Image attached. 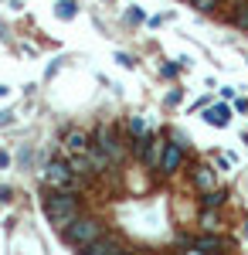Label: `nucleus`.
<instances>
[{
  "label": "nucleus",
  "instance_id": "3",
  "mask_svg": "<svg viewBox=\"0 0 248 255\" xmlns=\"http://www.w3.org/2000/svg\"><path fill=\"white\" fill-rule=\"evenodd\" d=\"M44 180H48L51 187H58V191H68L72 180H75V170H72V163H65V160H51L48 170H44Z\"/></svg>",
  "mask_w": 248,
  "mask_h": 255
},
{
  "label": "nucleus",
  "instance_id": "19",
  "mask_svg": "<svg viewBox=\"0 0 248 255\" xmlns=\"http://www.w3.org/2000/svg\"><path fill=\"white\" fill-rule=\"evenodd\" d=\"M14 123V113H0V126H10Z\"/></svg>",
  "mask_w": 248,
  "mask_h": 255
},
{
  "label": "nucleus",
  "instance_id": "17",
  "mask_svg": "<svg viewBox=\"0 0 248 255\" xmlns=\"http://www.w3.org/2000/svg\"><path fill=\"white\" fill-rule=\"evenodd\" d=\"M116 61H119V65H123V68H133L136 61L129 58V55H126V51H119V55H116Z\"/></svg>",
  "mask_w": 248,
  "mask_h": 255
},
{
  "label": "nucleus",
  "instance_id": "11",
  "mask_svg": "<svg viewBox=\"0 0 248 255\" xmlns=\"http://www.w3.org/2000/svg\"><path fill=\"white\" fill-rule=\"evenodd\" d=\"M191 249H194V252H218V249H221V238H218V235L191 238Z\"/></svg>",
  "mask_w": 248,
  "mask_h": 255
},
{
  "label": "nucleus",
  "instance_id": "2",
  "mask_svg": "<svg viewBox=\"0 0 248 255\" xmlns=\"http://www.w3.org/2000/svg\"><path fill=\"white\" fill-rule=\"evenodd\" d=\"M102 235V225H99L96 218H75L68 228H65V242L72 245V249H85L89 242H96Z\"/></svg>",
  "mask_w": 248,
  "mask_h": 255
},
{
  "label": "nucleus",
  "instance_id": "14",
  "mask_svg": "<svg viewBox=\"0 0 248 255\" xmlns=\"http://www.w3.org/2000/svg\"><path fill=\"white\" fill-rule=\"evenodd\" d=\"M194 7L201 14H211V10H218V0H194Z\"/></svg>",
  "mask_w": 248,
  "mask_h": 255
},
{
  "label": "nucleus",
  "instance_id": "16",
  "mask_svg": "<svg viewBox=\"0 0 248 255\" xmlns=\"http://www.w3.org/2000/svg\"><path fill=\"white\" fill-rule=\"evenodd\" d=\"M129 129H133L136 136H146V123L143 119H129Z\"/></svg>",
  "mask_w": 248,
  "mask_h": 255
},
{
  "label": "nucleus",
  "instance_id": "22",
  "mask_svg": "<svg viewBox=\"0 0 248 255\" xmlns=\"http://www.w3.org/2000/svg\"><path fill=\"white\" fill-rule=\"evenodd\" d=\"M7 92H10V89H7V85H0V99H3V96H7Z\"/></svg>",
  "mask_w": 248,
  "mask_h": 255
},
{
  "label": "nucleus",
  "instance_id": "6",
  "mask_svg": "<svg viewBox=\"0 0 248 255\" xmlns=\"http://www.w3.org/2000/svg\"><path fill=\"white\" fill-rule=\"evenodd\" d=\"M96 146L106 153V157H109V163H119V160H123V150H119V143H116V136L109 133V129H99Z\"/></svg>",
  "mask_w": 248,
  "mask_h": 255
},
{
  "label": "nucleus",
  "instance_id": "9",
  "mask_svg": "<svg viewBox=\"0 0 248 255\" xmlns=\"http://www.w3.org/2000/svg\"><path fill=\"white\" fill-rule=\"evenodd\" d=\"M191 180H194V187H197V191H214V184H218V174H214L211 167H197Z\"/></svg>",
  "mask_w": 248,
  "mask_h": 255
},
{
  "label": "nucleus",
  "instance_id": "10",
  "mask_svg": "<svg viewBox=\"0 0 248 255\" xmlns=\"http://www.w3.org/2000/svg\"><path fill=\"white\" fill-rule=\"evenodd\" d=\"M204 119H208L211 126H228L231 123V109L228 106H211L208 113H204Z\"/></svg>",
  "mask_w": 248,
  "mask_h": 255
},
{
  "label": "nucleus",
  "instance_id": "4",
  "mask_svg": "<svg viewBox=\"0 0 248 255\" xmlns=\"http://www.w3.org/2000/svg\"><path fill=\"white\" fill-rule=\"evenodd\" d=\"M82 255H123V242L113 235H99L96 242H89L82 249Z\"/></svg>",
  "mask_w": 248,
  "mask_h": 255
},
{
  "label": "nucleus",
  "instance_id": "15",
  "mask_svg": "<svg viewBox=\"0 0 248 255\" xmlns=\"http://www.w3.org/2000/svg\"><path fill=\"white\" fill-rule=\"evenodd\" d=\"M201 225H204L208 232H211V228H214V225H218V218L211 215V208H204V215H201Z\"/></svg>",
  "mask_w": 248,
  "mask_h": 255
},
{
  "label": "nucleus",
  "instance_id": "5",
  "mask_svg": "<svg viewBox=\"0 0 248 255\" xmlns=\"http://www.w3.org/2000/svg\"><path fill=\"white\" fill-rule=\"evenodd\" d=\"M180 163H184V143H167L163 160H160V170H163V174H177Z\"/></svg>",
  "mask_w": 248,
  "mask_h": 255
},
{
  "label": "nucleus",
  "instance_id": "12",
  "mask_svg": "<svg viewBox=\"0 0 248 255\" xmlns=\"http://www.w3.org/2000/svg\"><path fill=\"white\" fill-rule=\"evenodd\" d=\"M201 204H204V208H221V204H225V191H218V187H214V191H204V201H201Z\"/></svg>",
  "mask_w": 248,
  "mask_h": 255
},
{
  "label": "nucleus",
  "instance_id": "13",
  "mask_svg": "<svg viewBox=\"0 0 248 255\" xmlns=\"http://www.w3.org/2000/svg\"><path fill=\"white\" fill-rule=\"evenodd\" d=\"M58 17L61 20H72L78 14V7H75V0H61V3H58V10H55Z\"/></svg>",
  "mask_w": 248,
  "mask_h": 255
},
{
  "label": "nucleus",
  "instance_id": "8",
  "mask_svg": "<svg viewBox=\"0 0 248 255\" xmlns=\"http://www.w3.org/2000/svg\"><path fill=\"white\" fill-rule=\"evenodd\" d=\"M65 150H68V153H89L92 146H89V136H85L82 129H68V133H65Z\"/></svg>",
  "mask_w": 248,
  "mask_h": 255
},
{
  "label": "nucleus",
  "instance_id": "18",
  "mask_svg": "<svg viewBox=\"0 0 248 255\" xmlns=\"http://www.w3.org/2000/svg\"><path fill=\"white\" fill-rule=\"evenodd\" d=\"M235 20H238V24H242V27H248V7H242V10H238V14H235Z\"/></svg>",
  "mask_w": 248,
  "mask_h": 255
},
{
  "label": "nucleus",
  "instance_id": "21",
  "mask_svg": "<svg viewBox=\"0 0 248 255\" xmlns=\"http://www.w3.org/2000/svg\"><path fill=\"white\" fill-rule=\"evenodd\" d=\"M7 163H10V157H7V153L0 150V167H7Z\"/></svg>",
  "mask_w": 248,
  "mask_h": 255
},
{
  "label": "nucleus",
  "instance_id": "20",
  "mask_svg": "<svg viewBox=\"0 0 248 255\" xmlns=\"http://www.w3.org/2000/svg\"><path fill=\"white\" fill-rule=\"evenodd\" d=\"M0 201H10V187H0Z\"/></svg>",
  "mask_w": 248,
  "mask_h": 255
},
{
  "label": "nucleus",
  "instance_id": "1",
  "mask_svg": "<svg viewBox=\"0 0 248 255\" xmlns=\"http://www.w3.org/2000/svg\"><path fill=\"white\" fill-rule=\"evenodd\" d=\"M44 215L51 218V225H58V228L65 232V228L78 218V201L72 194H65V191H58V194H51L48 201H44Z\"/></svg>",
  "mask_w": 248,
  "mask_h": 255
},
{
  "label": "nucleus",
  "instance_id": "7",
  "mask_svg": "<svg viewBox=\"0 0 248 255\" xmlns=\"http://www.w3.org/2000/svg\"><path fill=\"white\" fill-rule=\"evenodd\" d=\"M163 150H167V143L163 139H143V160H146V167H160V160H163Z\"/></svg>",
  "mask_w": 248,
  "mask_h": 255
}]
</instances>
